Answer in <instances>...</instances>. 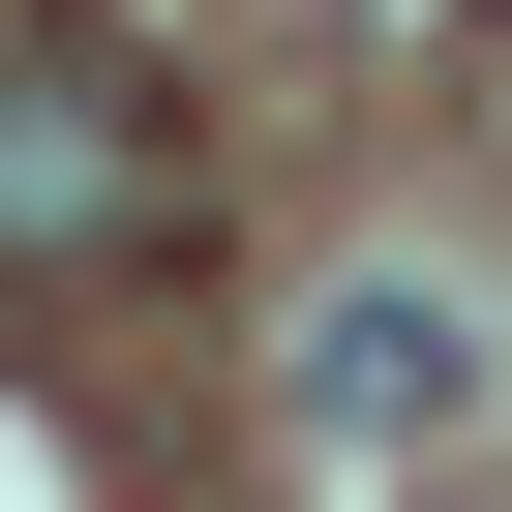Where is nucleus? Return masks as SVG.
Here are the masks:
<instances>
[{
    "instance_id": "f257e3e1",
    "label": "nucleus",
    "mask_w": 512,
    "mask_h": 512,
    "mask_svg": "<svg viewBox=\"0 0 512 512\" xmlns=\"http://www.w3.org/2000/svg\"><path fill=\"white\" fill-rule=\"evenodd\" d=\"M0 241H121V151H91V91H0Z\"/></svg>"
},
{
    "instance_id": "f03ea898",
    "label": "nucleus",
    "mask_w": 512,
    "mask_h": 512,
    "mask_svg": "<svg viewBox=\"0 0 512 512\" xmlns=\"http://www.w3.org/2000/svg\"><path fill=\"white\" fill-rule=\"evenodd\" d=\"M302 392H332V422H452V302H332Z\"/></svg>"
}]
</instances>
